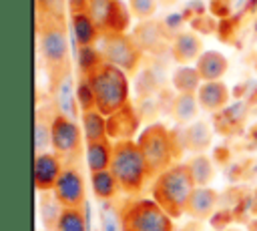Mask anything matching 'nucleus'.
<instances>
[{"label":"nucleus","instance_id":"obj_26","mask_svg":"<svg viewBox=\"0 0 257 231\" xmlns=\"http://www.w3.org/2000/svg\"><path fill=\"white\" fill-rule=\"evenodd\" d=\"M187 167L197 183V187H209V183L215 179V167L213 161L207 155H195L187 161Z\"/></svg>","mask_w":257,"mask_h":231},{"label":"nucleus","instance_id":"obj_16","mask_svg":"<svg viewBox=\"0 0 257 231\" xmlns=\"http://www.w3.org/2000/svg\"><path fill=\"white\" fill-rule=\"evenodd\" d=\"M171 52L177 62L187 64V62H197L199 56L203 54V42L195 32H181L173 38L171 42Z\"/></svg>","mask_w":257,"mask_h":231},{"label":"nucleus","instance_id":"obj_10","mask_svg":"<svg viewBox=\"0 0 257 231\" xmlns=\"http://www.w3.org/2000/svg\"><path fill=\"white\" fill-rule=\"evenodd\" d=\"M52 195L60 207L82 209L84 199H86V189H84V179H82L80 171L72 165H64V169L52 189Z\"/></svg>","mask_w":257,"mask_h":231},{"label":"nucleus","instance_id":"obj_2","mask_svg":"<svg viewBox=\"0 0 257 231\" xmlns=\"http://www.w3.org/2000/svg\"><path fill=\"white\" fill-rule=\"evenodd\" d=\"M92 88L96 110L110 117L128 104V74L108 62H102L94 72L84 76Z\"/></svg>","mask_w":257,"mask_h":231},{"label":"nucleus","instance_id":"obj_14","mask_svg":"<svg viewBox=\"0 0 257 231\" xmlns=\"http://www.w3.org/2000/svg\"><path fill=\"white\" fill-rule=\"evenodd\" d=\"M52 92H54V108L58 114H64L68 119H76V86H72L70 74L58 78L56 82H52Z\"/></svg>","mask_w":257,"mask_h":231},{"label":"nucleus","instance_id":"obj_18","mask_svg":"<svg viewBox=\"0 0 257 231\" xmlns=\"http://www.w3.org/2000/svg\"><path fill=\"white\" fill-rule=\"evenodd\" d=\"M197 98H199V106L203 110L215 112V110H221L227 104V100H229V88L221 80L203 82L201 88L197 90Z\"/></svg>","mask_w":257,"mask_h":231},{"label":"nucleus","instance_id":"obj_12","mask_svg":"<svg viewBox=\"0 0 257 231\" xmlns=\"http://www.w3.org/2000/svg\"><path fill=\"white\" fill-rule=\"evenodd\" d=\"M133 38L143 52H163L171 46L165 26L157 20H143L133 30Z\"/></svg>","mask_w":257,"mask_h":231},{"label":"nucleus","instance_id":"obj_33","mask_svg":"<svg viewBox=\"0 0 257 231\" xmlns=\"http://www.w3.org/2000/svg\"><path fill=\"white\" fill-rule=\"evenodd\" d=\"M161 4H165V6H169V4H173V2H177V0H159Z\"/></svg>","mask_w":257,"mask_h":231},{"label":"nucleus","instance_id":"obj_24","mask_svg":"<svg viewBox=\"0 0 257 231\" xmlns=\"http://www.w3.org/2000/svg\"><path fill=\"white\" fill-rule=\"evenodd\" d=\"M50 231H88L84 207L82 209L62 207L58 217H56V221H54V227Z\"/></svg>","mask_w":257,"mask_h":231},{"label":"nucleus","instance_id":"obj_17","mask_svg":"<svg viewBox=\"0 0 257 231\" xmlns=\"http://www.w3.org/2000/svg\"><path fill=\"white\" fill-rule=\"evenodd\" d=\"M195 68L203 82H213V80H221V76L229 68V62L225 54H221L219 50H205L195 62Z\"/></svg>","mask_w":257,"mask_h":231},{"label":"nucleus","instance_id":"obj_22","mask_svg":"<svg viewBox=\"0 0 257 231\" xmlns=\"http://www.w3.org/2000/svg\"><path fill=\"white\" fill-rule=\"evenodd\" d=\"M211 139H213L211 127L205 121L191 123L183 131V147L193 153H199V155H203V151H207L211 147Z\"/></svg>","mask_w":257,"mask_h":231},{"label":"nucleus","instance_id":"obj_27","mask_svg":"<svg viewBox=\"0 0 257 231\" xmlns=\"http://www.w3.org/2000/svg\"><path fill=\"white\" fill-rule=\"evenodd\" d=\"M201 84H203V80L195 66H181L173 72V86L179 94L181 92H197L201 88Z\"/></svg>","mask_w":257,"mask_h":231},{"label":"nucleus","instance_id":"obj_8","mask_svg":"<svg viewBox=\"0 0 257 231\" xmlns=\"http://www.w3.org/2000/svg\"><path fill=\"white\" fill-rule=\"evenodd\" d=\"M82 143H84V135L80 133L76 121L54 112L52 135H50L52 153H56L60 159H74L80 155Z\"/></svg>","mask_w":257,"mask_h":231},{"label":"nucleus","instance_id":"obj_3","mask_svg":"<svg viewBox=\"0 0 257 231\" xmlns=\"http://www.w3.org/2000/svg\"><path fill=\"white\" fill-rule=\"evenodd\" d=\"M110 171L118 181L122 193L137 195L145 183L151 179L147 159L137 141H116L112 143V161Z\"/></svg>","mask_w":257,"mask_h":231},{"label":"nucleus","instance_id":"obj_9","mask_svg":"<svg viewBox=\"0 0 257 231\" xmlns=\"http://www.w3.org/2000/svg\"><path fill=\"white\" fill-rule=\"evenodd\" d=\"M86 12L100 30V36L110 32H124L128 26V10L120 0H88Z\"/></svg>","mask_w":257,"mask_h":231},{"label":"nucleus","instance_id":"obj_29","mask_svg":"<svg viewBox=\"0 0 257 231\" xmlns=\"http://www.w3.org/2000/svg\"><path fill=\"white\" fill-rule=\"evenodd\" d=\"M52 119H54V114L44 119L42 110H38V114H36V131H34V137H36V153H44V147L50 145Z\"/></svg>","mask_w":257,"mask_h":231},{"label":"nucleus","instance_id":"obj_1","mask_svg":"<svg viewBox=\"0 0 257 231\" xmlns=\"http://www.w3.org/2000/svg\"><path fill=\"white\" fill-rule=\"evenodd\" d=\"M197 189V183L187 167V163H175L167 171H163L153 181V201L171 217L179 219L187 213L189 199L193 191Z\"/></svg>","mask_w":257,"mask_h":231},{"label":"nucleus","instance_id":"obj_7","mask_svg":"<svg viewBox=\"0 0 257 231\" xmlns=\"http://www.w3.org/2000/svg\"><path fill=\"white\" fill-rule=\"evenodd\" d=\"M100 52L104 62L124 70L126 74H135L141 58H143V50L139 48V44L135 42L133 34L126 32H110V34H102L100 36Z\"/></svg>","mask_w":257,"mask_h":231},{"label":"nucleus","instance_id":"obj_6","mask_svg":"<svg viewBox=\"0 0 257 231\" xmlns=\"http://www.w3.org/2000/svg\"><path fill=\"white\" fill-rule=\"evenodd\" d=\"M40 52L52 82L68 74V38L60 22H46L40 28Z\"/></svg>","mask_w":257,"mask_h":231},{"label":"nucleus","instance_id":"obj_15","mask_svg":"<svg viewBox=\"0 0 257 231\" xmlns=\"http://www.w3.org/2000/svg\"><path fill=\"white\" fill-rule=\"evenodd\" d=\"M217 201H219V195H217L215 189H211V187H197L193 191L191 199H189L187 215H191L197 221H205V219H209L215 213Z\"/></svg>","mask_w":257,"mask_h":231},{"label":"nucleus","instance_id":"obj_19","mask_svg":"<svg viewBox=\"0 0 257 231\" xmlns=\"http://www.w3.org/2000/svg\"><path fill=\"white\" fill-rule=\"evenodd\" d=\"M70 24H72V32H74V40L80 46H94L96 38H100V30L96 28L94 20L90 18V14L86 10L80 12H70Z\"/></svg>","mask_w":257,"mask_h":231},{"label":"nucleus","instance_id":"obj_32","mask_svg":"<svg viewBox=\"0 0 257 231\" xmlns=\"http://www.w3.org/2000/svg\"><path fill=\"white\" fill-rule=\"evenodd\" d=\"M86 4H88V0H68V8H70V12L86 10Z\"/></svg>","mask_w":257,"mask_h":231},{"label":"nucleus","instance_id":"obj_13","mask_svg":"<svg viewBox=\"0 0 257 231\" xmlns=\"http://www.w3.org/2000/svg\"><path fill=\"white\" fill-rule=\"evenodd\" d=\"M106 125H108V139H114V143L116 141H131L137 127H139V119H137L133 106L126 104L118 112L106 117Z\"/></svg>","mask_w":257,"mask_h":231},{"label":"nucleus","instance_id":"obj_34","mask_svg":"<svg viewBox=\"0 0 257 231\" xmlns=\"http://www.w3.org/2000/svg\"><path fill=\"white\" fill-rule=\"evenodd\" d=\"M225 231H241V229H233V227H231V229H225Z\"/></svg>","mask_w":257,"mask_h":231},{"label":"nucleus","instance_id":"obj_21","mask_svg":"<svg viewBox=\"0 0 257 231\" xmlns=\"http://www.w3.org/2000/svg\"><path fill=\"white\" fill-rule=\"evenodd\" d=\"M84 155H86V167H88L90 175L100 173V171H108L110 161H112V143H110V139L84 145Z\"/></svg>","mask_w":257,"mask_h":231},{"label":"nucleus","instance_id":"obj_11","mask_svg":"<svg viewBox=\"0 0 257 231\" xmlns=\"http://www.w3.org/2000/svg\"><path fill=\"white\" fill-rule=\"evenodd\" d=\"M64 165L56 153H36L34 157V187L38 191H52Z\"/></svg>","mask_w":257,"mask_h":231},{"label":"nucleus","instance_id":"obj_5","mask_svg":"<svg viewBox=\"0 0 257 231\" xmlns=\"http://www.w3.org/2000/svg\"><path fill=\"white\" fill-rule=\"evenodd\" d=\"M120 231H173V219L153 201L137 199L118 213Z\"/></svg>","mask_w":257,"mask_h":231},{"label":"nucleus","instance_id":"obj_23","mask_svg":"<svg viewBox=\"0 0 257 231\" xmlns=\"http://www.w3.org/2000/svg\"><path fill=\"white\" fill-rule=\"evenodd\" d=\"M199 98L197 92H181L175 96L173 104H171V114L179 125H191L193 119L199 112Z\"/></svg>","mask_w":257,"mask_h":231},{"label":"nucleus","instance_id":"obj_28","mask_svg":"<svg viewBox=\"0 0 257 231\" xmlns=\"http://www.w3.org/2000/svg\"><path fill=\"white\" fill-rule=\"evenodd\" d=\"M102 62H104V58H102L100 48H94V46L78 48V70L82 76H88L90 72H94Z\"/></svg>","mask_w":257,"mask_h":231},{"label":"nucleus","instance_id":"obj_25","mask_svg":"<svg viewBox=\"0 0 257 231\" xmlns=\"http://www.w3.org/2000/svg\"><path fill=\"white\" fill-rule=\"evenodd\" d=\"M90 185H92L94 197L100 199V201H108L120 191L118 181H116V177L112 175L110 169L108 171H100V173H92L90 175Z\"/></svg>","mask_w":257,"mask_h":231},{"label":"nucleus","instance_id":"obj_4","mask_svg":"<svg viewBox=\"0 0 257 231\" xmlns=\"http://www.w3.org/2000/svg\"><path fill=\"white\" fill-rule=\"evenodd\" d=\"M137 143L147 159L151 177H159L163 171L175 165L173 159L179 155L175 147V133H171L165 125H159V123L149 125L139 135Z\"/></svg>","mask_w":257,"mask_h":231},{"label":"nucleus","instance_id":"obj_30","mask_svg":"<svg viewBox=\"0 0 257 231\" xmlns=\"http://www.w3.org/2000/svg\"><path fill=\"white\" fill-rule=\"evenodd\" d=\"M76 102H78V108L80 112H86V110H92L96 108V100H94V94H92V88L88 84V80L82 76L76 84Z\"/></svg>","mask_w":257,"mask_h":231},{"label":"nucleus","instance_id":"obj_31","mask_svg":"<svg viewBox=\"0 0 257 231\" xmlns=\"http://www.w3.org/2000/svg\"><path fill=\"white\" fill-rule=\"evenodd\" d=\"M157 4H159V0H128L131 14L137 16L141 22H143V20H151V18L155 16Z\"/></svg>","mask_w":257,"mask_h":231},{"label":"nucleus","instance_id":"obj_20","mask_svg":"<svg viewBox=\"0 0 257 231\" xmlns=\"http://www.w3.org/2000/svg\"><path fill=\"white\" fill-rule=\"evenodd\" d=\"M80 123H82V135H84V145L88 143H98V141H106L108 139V125H106V117L92 108L86 112H80Z\"/></svg>","mask_w":257,"mask_h":231}]
</instances>
